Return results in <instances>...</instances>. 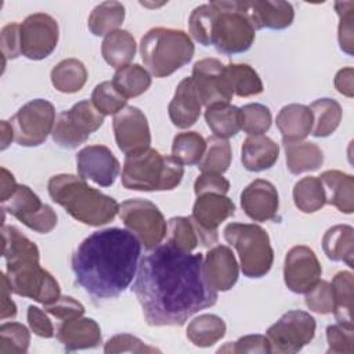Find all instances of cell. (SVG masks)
I'll list each match as a JSON object with an SVG mask.
<instances>
[{
  "label": "cell",
  "instance_id": "cell-1",
  "mask_svg": "<svg viewBox=\"0 0 354 354\" xmlns=\"http://www.w3.org/2000/svg\"><path fill=\"white\" fill-rule=\"evenodd\" d=\"M133 292L151 326H181L218 297L205 278L203 256L167 242L140 260Z\"/></svg>",
  "mask_w": 354,
  "mask_h": 354
},
{
  "label": "cell",
  "instance_id": "cell-2",
  "mask_svg": "<svg viewBox=\"0 0 354 354\" xmlns=\"http://www.w3.org/2000/svg\"><path fill=\"white\" fill-rule=\"evenodd\" d=\"M140 256L141 242L129 230L95 231L72 256L75 281L94 300L115 299L136 277Z\"/></svg>",
  "mask_w": 354,
  "mask_h": 354
},
{
  "label": "cell",
  "instance_id": "cell-3",
  "mask_svg": "<svg viewBox=\"0 0 354 354\" xmlns=\"http://www.w3.org/2000/svg\"><path fill=\"white\" fill-rule=\"evenodd\" d=\"M47 189L50 198L62 206L68 214L91 227L108 224L119 213V203L112 196L90 187L80 176H53Z\"/></svg>",
  "mask_w": 354,
  "mask_h": 354
},
{
  "label": "cell",
  "instance_id": "cell-4",
  "mask_svg": "<svg viewBox=\"0 0 354 354\" xmlns=\"http://www.w3.org/2000/svg\"><path fill=\"white\" fill-rule=\"evenodd\" d=\"M184 167L171 155L153 148L126 155L122 169V185L134 191H170L183 180Z\"/></svg>",
  "mask_w": 354,
  "mask_h": 354
},
{
  "label": "cell",
  "instance_id": "cell-5",
  "mask_svg": "<svg viewBox=\"0 0 354 354\" xmlns=\"http://www.w3.org/2000/svg\"><path fill=\"white\" fill-rule=\"evenodd\" d=\"M195 53V46L181 29L152 28L140 41V54L147 71L155 77H167L187 65Z\"/></svg>",
  "mask_w": 354,
  "mask_h": 354
},
{
  "label": "cell",
  "instance_id": "cell-6",
  "mask_svg": "<svg viewBox=\"0 0 354 354\" xmlns=\"http://www.w3.org/2000/svg\"><path fill=\"white\" fill-rule=\"evenodd\" d=\"M214 8L210 46L220 54L231 55L248 51L256 36V29L242 11L239 1H210Z\"/></svg>",
  "mask_w": 354,
  "mask_h": 354
},
{
  "label": "cell",
  "instance_id": "cell-7",
  "mask_svg": "<svg viewBox=\"0 0 354 354\" xmlns=\"http://www.w3.org/2000/svg\"><path fill=\"white\" fill-rule=\"evenodd\" d=\"M224 239L236 249L245 277L261 278L271 270L274 250L268 234L260 225L230 223L224 228Z\"/></svg>",
  "mask_w": 354,
  "mask_h": 354
},
{
  "label": "cell",
  "instance_id": "cell-8",
  "mask_svg": "<svg viewBox=\"0 0 354 354\" xmlns=\"http://www.w3.org/2000/svg\"><path fill=\"white\" fill-rule=\"evenodd\" d=\"M6 275L12 293L47 306L61 296L58 281L40 266L39 257L6 261Z\"/></svg>",
  "mask_w": 354,
  "mask_h": 354
},
{
  "label": "cell",
  "instance_id": "cell-9",
  "mask_svg": "<svg viewBox=\"0 0 354 354\" xmlns=\"http://www.w3.org/2000/svg\"><path fill=\"white\" fill-rule=\"evenodd\" d=\"M119 216L126 228L137 236L147 250L155 249L167 234L166 220L151 201L127 199L119 205Z\"/></svg>",
  "mask_w": 354,
  "mask_h": 354
},
{
  "label": "cell",
  "instance_id": "cell-10",
  "mask_svg": "<svg viewBox=\"0 0 354 354\" xmlns=\"http://www.w3.org/2000/svg\"><path fill=\"white\" fill-rule=\"evenodd\" d=\"M102 123L104 115L94 106L91 100H83L57 116L51 136L59 147L73 149L84 144Z\"/></svg>",
  "mask_w": 354,
  "mask_h": 354
},
{
  "label": "cell",
  "instance_id": "cell-11",
  "mask_svg": "<svg viewBox=\"0 0 354 354\" xmlns=\"http://www.w3.org/2000/svg\"><path fill=\"white\" fill-rule=\"evenodd\" d=\"M14 141L21 147L41 145L53 133L55 123L54 105L43 98H36L22 105L10 120Z\"/></svg>",
  "mask_w": 354,
  "mask_h": 354
},
{
  "label": "cell",
  "instance_id": "cell-12",
  "mask_svg": "<svg viewBox=\"0 0 354 354\" xmlns=\"http://www.w3.org/2000/svg\"><path fill=\"white\" fill-rule=\"evenodd\" d=\"M315 319L306 311L290 310L267 329L271 353L293 354L307 346L315 335Z\"/></svg>",
  "mask_w": 354,
  "mask_h": 354
},
{
  "label": "cell",
  "instance_id": "cell-13",
  "mask_svg": "<svg viewBox=\"0 0 354 354\" xmlns=\"http://www.w3.org/2000/svg\"><path fill=\"white\" fill-rule=\"evenodd\" d=\"M1 210L8 212L24 225L39 234H48L57 225V213L54 209L40 201V198L28 187L18 185L8 201L1 203Z\"/></svg>",
  "mask_w": 354,
  "mask_h": 354
},
{
  "label": "cell",
  "instance_id": "cell-14",
  "mask_svg": "<svg viewBox=\"0 0 354 354\" xmlns=\"http://www.w3.org/2000/svg\"><path fill=\"white\" fill-rule=\"evenodd\" d=\"M235 213L234 202L221 194H203L196 196L192 207L191 221L203 246L217 243V230L227 218Z\"/></svg>",
  "mask_w": 354,
  "mask_h": 354
},
{
  "label": "cell",
  "instance_id": "cell-15",
  "mask_svg": "<svg viewBox=\"0 0 354 354\" xmlns=\"http://www.w3.org/2000/svg\"><path fill=\"white\" fill-rule=\"evenodd\" d=\"M58 37L55 18L44 12L30 14L21 24V53L33 61L44 59L55 50Z\"/></svg>",
  "mask_w": 354,
  "mask_h": 354
},
{
  "label": "cell",
  "instance_id": "cell-16",
  "mask_svg": "<svg viewBox=\"0 0 354 354\" xmlns=\"http://www.w3.org/2000/svg\"><path fill=\"white\" fill-rule=\"evenodd\" d=\"M192 82L202 105L230 104L234 91L225 71V65L216 58H203L192 68Z\"/></svg>",
  "mask_w": 354,
  "mask_h": 354
},
{
  "label": "cell",
  "instance_id": "cell-17",
  "mask_svg": "<svg viewBox=\"0 0 354 354\" xmlns=\"http://www.w3.org/2000/svg\"><path fill=\"white\" fill-rule=\"evenodd\" d=\"M118 148L126 153H136L148 149L151 145V130L144 112L131 105H126L113 115L112 122Z\"/></svg>",
  "mask_w": 354,
  "mask_h": 354
},
{
  "label": "cell",
  "instance_id": "cell-18",
  "mask_svg": "<svg viewBox=\"0 0 354 354\" xmlns=\"http://www.w3.org/2000/svg\"><path fill=\"white\" fill-rule=\"evenodd\" d=\"M322 268L313 249L304 245L293 246L285 256L283 281L293 293H307L321 278Z\"/></svg>",
  "mask_w": 354,
  "mask_h": 354
},
{
  "label": "cell",
  "instance_id": "cell-19",
  "mask_svg": "<svg viewBox=\"0 0 354 354\" xmlns=\"http://www.w3.org/2000/svg\"><path fill=\"white\" fill-rule=\"evenodd\" d=\"M77 173L97 185L111 187L120 171V163L105 145H88L76 155Z\"/></svg>",
  "mask_w": 354,
  "mask_h": 354
},
{
  "label": "cell",
  "instance_id": "cell-20",
  "mask_svg": "<svg viewBox=\"0 0 354 354\" xmlns=\"http://www.w3.org/2000/svg\"><path fill=\"white\" fill-rule=\"evenodd\" d=\"M241 207L245 214L254 221L274 220L279 207L278 191L272 183L257 178L252 181L241 194Z\"/></svg>",
  "mask_w": 354,
  "mask_h": 354
},
{
  "label": "cell",
  "instance_id": "cell-21",
  "mask_svg": "<svg viewBox=\"0 0 354 354\" xmlns=\"http://www.w3.org/2000/svg\"><path fill=\"white\" fill-rule=\"evenodd\" d=\"M239 6L254 29L281 30L289 28L295 19L293 6L288 1L252 0L239 1Z\"/></svg>",
  "mask_w": 354,
  "mask_h": 354
},
{
  "label": "cell",
  "instance_id": "cell-22",
  "mask_svg": "<svg viewBox=\"0 0 354 354\" xmlns=\"http://www.w3.org/2000/svg\"><path fill=\"white\" fill-rule=\"evenodd\" d=\"M203 272L207 283L216 292L232 289L239 277V267L232 250L225 245L209 249L203 257Z\"/></svg>",
  "mask_w": 354,
  "mask_h": 354
},
{
  "label": "cell",
  "instance_id": "cell-23",
  "mask_svg": "<svg viewBox=\"0 0 354 354\" xmlns=\"http://www.w3.org/2000/svg\"><path fill=\"white\" fill-rule=\"evenodd\" d=\"M57 339L68 351H76L98 347L102 336L100 325L93 318L76 317L59 324Z\"/></svg>",
  "mask_w": 354,
  "mask_h": 354
},
{
  "label": "cell",
  "instance_id": "cell-24",
  "mask_svg": "<svg viewBox=\"0 0 354 354\" xmlns=\"http://www.w3.org/2000/svg\"><path fill=\"white\" fill-rule=\"evenodd\" d=\"M201 108L202 102L192 77L189 76L183 79L178 83L167 108L171 123L178 129H188L194 126L201 116Z\"/></svg>",
  "mask_w": 354,
  "mask_h": 354
},
{
  "label": "cell",
  "instance_id": "cell-25",
  "mask_svg": "<svg viewBox=\"0 0 354 354\" xmlns=\"http://www.w3.org/2000/svg\"><path fill=\"white\" fill-rule=\"evenodd\" d=\"M277 127L282 136V142L303 141L313 130V113L303 104H288L277 115Z\"/></svg>",
  "mask_w": 354,
  "mask_h": 354
},
{
  "label": "cell",
  "instance_id": "cell-26",
  "mask_svg": "<svg viewBox=\"0 0 354 354\" xmlns=\"http://www.w3.org/2000/svg\"><path fill=\"white\" fill-rule=\"evenodd\" d=\"M279 156V145L264 134L248 136L241 148V160L249 171L271 169Z\"/></svg>",
  "mask_w": 354,
  "mask_h": 354
},
{
  "label": "cell",
  "instance_id": "cell-27",
  "mask_svg": "<svg viewBox=\"0 0 354 354\" xmlns=\"http://www.w3.org/2000/svg\"><path fill=\"white\" fill-rule=\"evenodd\" d=\"M318 178L324 187L325 203L351 214L354 212V177L340 170H326Z\"/></svg>",
  "mask_w": 354,
  "mask_h": 354
},
{
  "label": "cell",
  "instance_id": "cell-28",
  "mask_svg": "<svg viewBox=\"0 0 354 354\" xmlns=\"http://www.w3.org/2000/svg\"><path fill=\"white\" fill-rule=\"evenodd\" d=\"M322 249L332 261H343L350 268L354 267V230L347 224L330 227L322 238Z\"/></svg>",
  "mask_w": 354,
  "mask_h": 354
},
{
  "label": "cell",
  "instance_id": "cell-29",
  "mask_svg": "<svg viewBox=\"0 0 354 354\" xmlns=\"http://www.w3.org/2000/svg\"><path fill=\"white\" fill-rule=\"evenodd\" d=\"M137 51V44L129 30L118 29L106 35L101 44L102 58L115 69L126 66L131 62Z\"/></svg>",
  "mask_w": 354,
  "mask_h": 354
},
{
  "label": "cell",
  "instance_id": "cell-30",
  "mask_svg": "<svg viewBox=\"0 0 354 354\" xmlns=\"http://www.w3.org/2000/svg\"><path fill=\"white\" fill-rule=\"evenodd\" d=\"M286 155V167L292 174H301L318 170L324 163L321 148L308 141L283 144Z\"/></svg>",
  "mask_w": 354,
  "mask_h": 354
},
{
  "label": "cell",
  "instance_id": "cell-31",
  "mask_svg": "<svg viewBox=\"0 0 354 354\" xmlns=\"http://www.w3.org/2000/svg\"><path fill=\"white\" fill-rule=\"evenodd\" d=\"M227 325L216 314H202L187 326V337L196 347H210L224 337Z\"/></svg>",
  "mask_w": 354,
  "mask_h": 354
},
{
  "label": "cell",
  "instance_id": "cell-32",
  "mask_svg": "<svg viewBox=\"0 0 354 354\" xmlns=\"http://www.w3.org/2000/svg\"><path fill=\"white\" fill-rule=\"evenodd\" d=\"M205 120L216 137L227 140L236 136L241 130V108L231 104L207 106Z\"/></svg>",
  "mask_w": 354,
  "mask_h": 354
},
{
  "label": "cell",
  "instance_id": "cell-33",
  "mask_svg": "<svg viewBox=\"0 0 354 354\" xmlns=\"http://www.w3.org/2000/svg\"><path fill=\"white\" fill-rule=\"evenodd\" d=\"M333 314L339 324L353 328V272H337L330 283Z\"/></svg>",
  "mask_w": 354,
  "mask_h": 354
},
{
  "label": "cell",
  "instance_id": "cell-34",
  "mask_svg": "<svg viewBox=\"0 0 354 354\" xmlns=\"http://www.w3.org/2000/svg\"><path fill=\"white\" fill-rule=\"evenodd\" d=\"M113 87L126 98H134L144 94L151 83V73L138 64H129L116 69L112 77Z\"/></svg>",
  "mask_w": 354,
  "mask_h": 354
},
{
  "label": "cell",
  "instance_id": "cell-35",
  "mask_svg": "<svg viewBox=\"0 0 354 354\" xmlns=\"http://www.w3.org/2000/svg\"><path fill=\"white\" fill-rule=\"evenodd\" d=\"M313 113V130L311 134L317 138L329 137L340 124L342 106L336 100L318 98L310 106Z\"/></svg>",
  "mask_w": 354,
  "mask_h": 354
},
{
  "label": "cell",
  "instance_id": "cell-36",
  "mask_svg": "<svg viewBox=\"0 0 354 354\" xmlns=\"http://www.w3.org/2000/svg\"><path fill=\"white\" fill-rule=\"evenodd\" d=\"M87 82V69L82 61L66 58L59 61L51 71V83L55 90L66 94L77 93Z\"/></svg>",
  "mask_w": 354,
  "mask_h": 354
},
{
  "label": "cell",
  "instance_id": "cell-37",
  "mask_svg": "<svg viewBox=\"0 0 354 354\" xmlns=\"http://www.w3.org/2000/svg\"><path fill=\"white\" fill-rule=\"evenodd\" d=\"M124 6L119 1H104L95 6L88 17L87 26L94 36H106L118 30L124 21Z\"/></svg>",
  "mask_w": 354,
  "mask_h": 354
},
{
  "label": "cell",
  "instance_id": "cell-38",
  "mask_svg": "<svg viewBox=\"0 0 354 354\" xmlns=\"http://www.w3.org/2000/svg\"><path fill=\"white\" fill-rule=\"evenodd\" d=\"M232 160L231 144L225 138L212 136L206 140V151L198 169L202 173L223 174L228 170Z\"/></svg>",
  "mask_w": 354,
  "mask_h": 354
},
{
  "label": "cell",
  "instance_id": "cell-39",
  "mask_svg": "<svg viewBox=\"0 0 354 354\" xmlns=\"http://www.w3.org/2000/svg\"><path fill=\"white\" fill-rule=\"evenodd\" d=\"M293 202L303 213H315L321 210L326 205L321 180L314 176L299 180L293 187Z\"/></svg>",
  "mask_w": 354,
  "mask_h": 354
},
{
  "label": "cell",
  "instance_id": "cell-40",
  "mask_svg": "<svg viewBox=\"0 0 354 354\" xmlns=\"http://www.w3.org/2000/svg\"><path fill=\"white\" fill-rule=\"evenodd\" d=\"M225 71L232 87L238 97H252L263 93L264 86L259 73L248 64H228Z\"/></svg>",
  "mask_w": 354,
  "mask_h": 354
},
{
  "label": "cell",
  "instance_id": "cell-41",
  "mask_svg": "<svg viewBox=\"0 0 354 354\" xmlns=\"http://www.w3.org/2000/svg\"><path fill=\"white\" fill-rule=\"evenodd\" d=\"M206 151V140L196 131L178 133L173 138L171 156L181 165H198Z\"/></svg>",
  "mask_w": 354,
  "mask_h": 354
},
{
  "label": "cell",
  "instance_id": "cell-42",
  "mask_svg": "<svg viewBox=\"0 0 354 354\" xmlns=\"http://www.w3.org/2000/svg\"><path fill=\"white\" fill-rule=\"evenodd\" d=\"M1 238H3V256L6 261H12L25 257H39L40 252L37 246L25 236L14 225H1Z\"/></svg>",
  "mask_w": 354,
  "mask_h": 354
},
{
  "label": "cell",
  "instance_id": "cell-43",
  "mask_svg": "<svg viewBox=\"0 0 354 354\" xmlns=\"http://www.w3.org/2000/svg\"><path fill=\"white\" fill-rule=\"evenodd\" d=\"M167 243L184 252H192L199 243L198 232L189 217H171L167 223Z\"/></svg>",
  "mask_w": 354,
  "mask_h": 354
},
{
  "label": "cell",
  "instance_id": "cell-44",
  "mask_svg": "<svg viewBox=\"0 0 354 354\" xmlns=\"http://www.w3.org/2000/svg\"><path fill=\"white\" fill-rule=\"evenodd\" d=\"M30 344L28 328L19 322H4L0 326V354H24Z\"/></svg>",
  "mask_w": 354,
  "mask_h": 354
},
{
  "label": "cell",
  "instance_id": "cell-45",
  "mask_svg": "<svg viewBox=\"0 0 354 354\" xmlns=\"http://www.w3.org/2000/svg\"><path fill=\"white\" fill-rule=\"evenodd\" d=\"M271 122V112L263 104L252 102L241 108V130L249 136H257L268 131Z\"/></svg>",
  "mask_w": 354,
  "mask_h": 354
},
{
  "label": "cell",
  "instance_id": "cell-46",
  "mask_svg": "<svg viewBox=\"0 0 354 354\" xmlns=\"http://www.w3.org/2000/svg\"><path fill=\"white\" fill-rule=\"evenodd\" d=\"M336 14L339 15L337 40L340 50L347 55L354 54V3L353 1H336Z\"/></svg>",
  "mask_w": 354,
  "mask_h": 354
},
{
  "label": "cell",
  "instance_id": "cell-47",
  "mask_svg": "<svg viewBox=\"0 0 354 354\" xmlns=\"http://www.w3.org/2000/svg\"><path fill=\"white\" fill-rule=\"evenodd\" d=\"M91 102L105 115H116L126 106L127 100L113 87L112 82H102L91 93Z\"/></svg>",
  "mask_w": 354,
  "mask_h": 354
},
{
  "label": "cell",
  "instance_id": "cell-48",
  "mask_svg": "<svg viewBox=\"0 0 354 354\" xmlns=\"http://www.w3.org/2000/svg\"><path fill=\"white\" fill-rule=\"evenodd\" d=\"M326 353L351 354L354 351V329L342 324L329 325L326 328Z\"/></svg>",
  "mask_w": 354,
  "mask_h": 354
},
{
  "label": "cell",
  "instance_id": "cell-49",
  "mask_svg": "<svg viewBox=\"0 0 354 354\" xmlns=\"http://www.w3.org/2000/svg\"><path fill=\"white\" fill-rule=\"evenodd\" d=\"M306 295V306L317 314H330L333 311V297L330 283L318 281Z\"/></svg>",
  "mask_w": 354,
  "mask_h": 354
},
{
  "label": "cell",
  "instance_id": "cell-50",
  "mask_svg": "<svg viewBox=\"0 0 354 354\" xmlns=\"http://www.w3.org/2000/svg\"><path fill=\"white\" fill-rule=\"evenodd\" d=\"M155 351H160V350L145 344L141 339H138L133 335H129V333L115 335L104 346V353H106V354H113V353H155Z\"/></svg>",
  "mask_w": 354,
  "mask_h": 354
},
{
  "label": "cell",
  "instance_id": "cell-51",
  "mask_svg": "<svg viewBox=\"0 0 354 354\" xmlns=\"http://www.w3.org/2000/svg\"><path fill=\"white\" fill-rule=\"evenodd\" d=\"M218 353H271L270 340L264 335H246L234 343H227Z\"/></svg>",
  "mask_w": 354,
  "mask_h": 354
},
{
  "label": "cell",
  "instance_id": "cell-52",
  "mask_svg": "<svg viewBox=\"0 0 354 354\" xmlns=\"http://www.w3.org/2000/svg\"><path fill=\"white\" fill-rule=\"evenodd\" d=\"M0 46L4 59H15L21 53V25L17 22L3 26L0 33Z\"/></svg>",
  "mask_w": 354,
  "mask_h": 354
},
{
  "label": "cell",
  "instance_id": "cell-53",
  "mask_svg": "<svg viewBox=\"0 0 354 354\" xmlns=\"http://www.w3.org/2000/svg\"><path fill=\"white\" fill-rule=\"evenodd\" d=\"M44 311L62 319H72L84 314V306L71 296H59L58 300L44 306Z\"/></svg>",
  "mask_w": 354,
  "mask_h": 354
},
{
  "label": "cell",
  "instance_id": "cell-54",
  "mask_svg": "<svg viewBox=\"0 0 354 354\" xmlns=\"http://www.w3.org/2000/svg\"><path fill=\"white\" fill-rule=\"evenodd\" d=\"M195 195L203 194H221L225 195L230 191V181L223 177V174H212V173H202L196 177L194 183Z\"/></svg>",
  "mask_w": 354,
  "mask_h": 354
},
{
  "label": "cell",
  "instance_id": "cell-55",
  "mask_svg": "<svg viewBox=\"0 0 354 354\" xmlns=\"http://www.w3.org/2000/svg\"><path fill=\"white\" fill-rule=\"evenodd\" d=\"M26 318H28L29 328L35 335L44 337V339H50L54 336L53 322L47 317L46 311H43L41 308H39L36 306H29Z\"/></svg>",
  "mask_w": 354,
  "mask_h": 354
},
{
  "label": "cell",
  "instance_id": "cell-56",
  "mask_svg": "<svg viewBox=\"0 0 354 354\" xmlns=\"http://www.w3.org/2000/svg\"><path fill=\"white\" fill-rule=\"evenodd\" d=\"M11 289L6 272L1 274V306H0V318H14L17 315V306L11 300Z\"/></svg>",
  "mask_w": 354,
  "mask_h": 354
},
{
  "label": "cell",
  "instance_id": "cell-57",
  "mask_svg": "<svg viewBox=\"0 0 354 354\" xmlns=\"http://www.w3.org/2000/svg\"><path fill=\"white\" fill-rule=\"evenodd\" d=\"M335 87L336 90L348 97H354V69L351 66L340 69L335 76Z\"/></svg>",
  "mask_w": 354,
  "mask_h": 354
},
{
  "label": "cell",
  "instance_id": "cell-58",
  "mask_svg": "<svg viewBox=\"0 0 354 354\" xmlns=\"http://www.w3.org/2000/svg\"><path fill=\"white\" fill-rule=\"evenodd\" d=\"M17 187L18 184L12 173L8 171L6 167H1V195H0L1 203L10 199V196L15 192Z\"/></svg>",
  "mask_w": 354,
  "mask_h": 354
},
{
  "label": "cell",
  "instance_id": "cell-59",
  "mask_svg": "<svg viewBox=\"0 0 354 354\" xmlns=\"http://www.w3.org/2000/svg\"><path fill=\"white\" fill-rule=\"evenodd\" d=\"M0 127H1V145H0V149L4 151L11 144V141L14 140V131H12L11 123L7 122V120H1Z\"/></svg>",
  "mask_w": 354,
  "mask_h": 354
}]
</instances>
